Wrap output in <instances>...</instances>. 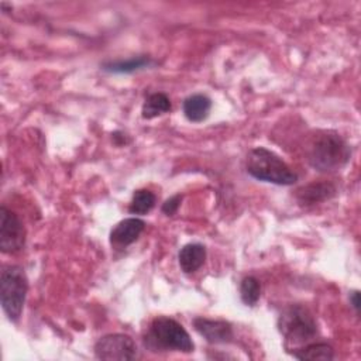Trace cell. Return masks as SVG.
<instances>
[{"instance_id": "10", "label": "cell", "mask_w": 361, "mask_h": 361, "mask_svg": "<svg viewBox=\"0 0 361 361\" xmlns=\"http://www.w3.org/2000/svg\"><path fill=\"white\" fill-rule=\"evenodd\" d=\"M336 188L330 182H313L296 190V199L300 204L309 206L334 196Z\"/></svg>"}, {"instance_id": "17", "label": "cell", "mask_w": 361, "mask_h": 361, "mask_svg": "<svg viewBox=\"0 0 361 361\" xmlns=\"http://www.w3.org/2000/svg\"><path fill=\"white\" fill-rule=\"evenodd\" d=\"M259 295H261V285L258 279L254 276H245L240 285L241 300L247 306H255L259 299Z\"/></svg>"}, {"instance_id": "3", "label": "cell", "mask_w": 361, "mask_h": 361, "mask_svg": "<svg viewBox=\"0 0 361 361\" xmlns=\"http://www.w3.org/2000/svg\"><path fill=\"white\" fill-rule=\"evenodd\" d=\"M145 344L155 351L164 350L192 353L195 348L193 341L183 326L166 316H158L151 322L145 337Z\"/></svg>"}, {"instance_id": "2", "label": "cell", "mask_w": 361, "mask_h": 361, "mask_svg": "<svg viewBox=\"0 0 361 361\" xmlns=\"http://www.w3.org/2000/svg\"><path fill=\"white\" fill-rule=\"evenodd\" d=\"M348 144L333 131L316 137L309 151V164L320 172H333L343 168L350 159Z\"/></svg>"}, {"instance_id": "13", "label": "cell", "mask_w": 361, "mask_h": 361, "mask_svg": "<svg viewBox=\"0 0 361 361\" xmlns=\"http://www.w3.org/2000/svg\"><path fill=\"white\" fill-rule=\"evenodd\" d=\"M298 360H323L330 361L334 358V350L327 343H310L292 353Z\"/></svg>"}, {"instance_id": "11", "label": "cell", "mask_w": 361, "mask_h": 361, "mask_svg": "<svg viewBox=\"0 0 361 361\" xmlns=\"http://www.w3.org/2000/svg\"><path fill=\"white\" fill-rule=\"evenodd\" d=\"M206 259V248L199 243H190L180 248L178 254L179 267L185 274L197 271Z\"/></svg>"}, {"instance_id": "9", "label": "cell", "mask_w": 361, "mask_h": 361, "mask_svg": "<svg viewBox=\"0 0 361 361\" xmlns=\"http://www.w3.org/2000/svg\"><path fill=\"white\" fill-rule=\"evenodd\" d=\"M144 228H145L144 220L137 219V217L124 219L113 227V230L110 233V241H111V244H114L117 247L130 245L140 237V234L144 231Z\"/></svg>"}, {"instance_id": "18", "label": "cell", "mask_w": 361, "mask_h": 361, "mask_svg": "<svg viewBox=\"0 0 361 361\" xmlns=\"http://www.w3.org/2000/svg\"><path fill=\"white\" fill-rule=\"evenodd\" d=\"M180 200H182V196L180 195H175L172 197H169L168 200H165V203L162 204V212L166 214V216H172L176 213L178 207L180 206Z\"/></svg>"}, {"instance_id": "4", "label": "cell", "mask_w": 361, "mask_h": 361, "mask_svg": "<svg viewBox=\"0 0 361 361\" xmlns=\"http://www.w3.org/2000/svg\"><path fill=\"white\" fill-rule=\"evenodd\" d=\"M28 281L25 272L18 265H7L0 274V302L3 312L11 322H17L21 316Z\"/></svg>"}, {"instance_id": "8", "label": "cell", "mask_w": 361, "mask_h": 361, "mask_svg": "<svg viewBox=\"0 0 361 361\" xmlns=\"http://www.w3.org/2000/svg\"><path fill=\"white\" fill-rule=\"evenodd\" d=\"M193 327L203 338L212 344H227L234 338L231 324L226 320L196 317L193 320Z\"/></svg>"}, {"instance_id": "7", "label": "cell", "mask_w": 361, "mask_h": 361, "mask_svg": "<svg viewBox=\"0 0 361 361\" xmlns=\"http://www.w3.org/2000/svg\"><path fill=\"white\" fill-rule=\"evenodd\" d=\"M25 243V230L16 213L1 206L0 209V250L4 254L18 252Z\"/></svg>"}, {"instance_id": "16", "label": "cell", "mask_w": 361, "mask_h": 361, "mask_svg": "<svg viewBox=\"0 0 361 361\" xmlns=\"http://www.w3.org/2000/svg\"><path fill=\"white\" fill-rule=\"evenodd\" d=\"M155 195L151 190L138 189L133 195L128 210L133 214H145L155 206Z\"/></svg>"}, {"instance_id": "15", "label": "cell", "mask_w": 361, "mask_h": 361, "mask_svg": "<svg viewBox=\"0 0 361 361\" xmlns=\"http://www.w3.org/2000/svg\"><path fill=\"white\" fill-rule=\"evenodd\" d=\"M151 63V59L147 56H138L131 58L126 61H111L103 63V71L110 73H133L135 71H140Z\"/></svg>"}, {"instance_id": "1", "label": "cell", "mask_w": 361, "mask_h": 361, "mask_svg": "<svg viewBox=\"0 0 361 361\" xmlns=\"http://www.w3.org/2000/svg\"><path fill=\"white\" fill-rule=\"evenodd\" d=\"M247 172L258 180L275 185L288 186L298 180V175L286 162L264 147H257L250 151L247 157Z\"/></svg>"}, {"instance_id": "14", "label": "cell", "mask_w": 361, "mask_h": 361, "mask_svg": "<svg viewBox=\"0 0 361 361\" xmlns=\"http://www.w3.org/2000/svg\"><path fill=\"white\" fill-rule=\"evenodd\" d=\"M171 110V100L165 93H152L149 94L144 104H142V110L141 114L144 118L149 120L154 117H158L164 113H168Z\"/></svg>"}, {"instance_id": "5", "label": "cell", "mask_w": 361, "mask_h": 361, "mask_svg": "<svg viewBox=\"0 0 361 361\" xmlns=\"http://www.w3.org/2000/svg\"><path fill=\"white\" fill-rule=\"evenodd\" d=\"M278 327L285 338L286 348L289 345L299 347L317 336V324L314 317L306 307L300 305L286 307L279 316Z\"/></svg>"}, {"instance_id": "12", "label": "cell", "mask_w": 361, "mask_h": 361, "mask_svg": "<svg viewBox=\"0 0 361 361\" xmlns=\"http://www.w3.org/2000/svg\"><path fill=\"white\" fill-rule=\"evenodd\" d=\"M183 114L185 117L192 123H200L207 118L210 109H212V100L202 93H196L192 96H188L183 100Z\"/></svg>"}, {"instance_id": "19", "label": "cell", "mask_w": 361, "mask_h": 361, "mask_svg": "<svg viewBox=\"0 0 361 361\" xmlns=\"http://www.w3.org/2000/svg\"><path fill=\"white\" fill-rule=\"evenodd\" d=\"M350 302H351V306L354 307V310L357 313H360V293L358 290H354L350 293Z\"/></svg>"}, {"instance_id": "6", "label": "cell", "mask_w": 361, "mask_h": 361, "mask_svg": "<svg viewBox=\"0 0 361 361\" xmlns=\"http://www.w3.org/2000/svg\"><path fill=\"white\" fill-rule=\"evenodd\" d=\"M94 355L103 361H130L137 357V345L127 334H106L96 341Z\"/></svg>"}]
</instances>
